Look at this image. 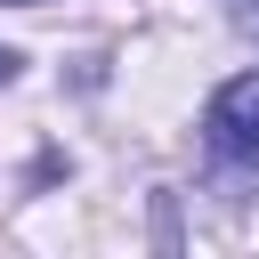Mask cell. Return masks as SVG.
Instances as JSON below:
<instances>
[{
  "instance_id": "obj_1",
  "label": "cell",
  "mask_w": 259,
  "mask_h": 259,
  "mask_svg": "<svg viewBox=\"0 0 259 259\" xmlns=\"http://www.w3.org/2000/svg\"><path fill=\"white\" fill-rule=\"evenodd\" d=\"M202 146H210L219 170L259 178V73H235V81L210 97V113H202Z\"/></svg>"
},
{
  "instance_id": "obj_2",
  "label": "cell",
  "mask_w": 259,
  "mask_h": 259,
  "mask_svg": "<svg viewBox=\"0 0 259 259\" xmlns=\"http://www.w3.org/2000/svg\"><path fill=\"white\" fill-rule=\"evenodd\" d=\"M227 16H235V24L251 32V40H259V0H227Z\"/></svg>"
},
{
  "instance_id": "obj_3",
  "label": "cell",
  "mask_w": 259,
  "mask_h": 259,
  "mask_svg": "<svg viewBox=\"0 0 259 259\" xmlns=\"http://www.w3.org/2000/svg\"><path fill=\"white\" fill-rule=\"evenodd\" d=\"M16 65H24V57H16V49H0V81H16Z\"/></svg>"
},
{
  "instance_id": "obj_4",
  "label": "cell",
  "mask_w": 259,
  "mask_h": 259,
  "mask_svg": "<svg viewBox=\"0 0 259 259\" xmlns=\"http://www.w3.org/2000/svg\"><path fill=\"white\" fill-rule=\"evenodd\" d=\"M8 8H40V0H8Z\"/></svg>"
}]
</instances>
